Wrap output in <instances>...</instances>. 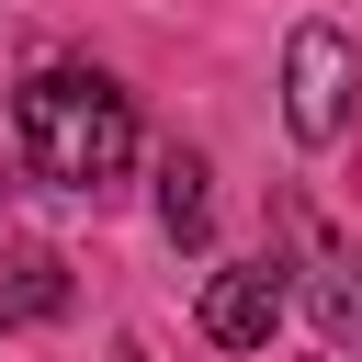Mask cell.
<instances>
[{
  "label": "cell",
  "mask_w": 362,
  "mask_h": 362,
  "mask_svg": "<svg viewBox=\"0 0 362 362\" xmlns=\"http://www.w3.org/2000/svg\"><path fill=\"white\" fill-rule=\"evenodd\" d=\"M11 136H23L34 181L102 192V181H124V158H136V102H124L102 68H34V79L11 90Z\"/></svg>",
  "instance_id": "6da1fadb"
},
{
  "label": "cell",
  "mask_w": 362,
  "mask_h": 362,
  "mask_svg": "<svg viewBox=\"0 0 362 362\" xmlns=\"http://www.w3.org/2000/svg\"><path fill=\"white\" fill-rule=\"evenodd\" d=\"M351 34L339 23H294V45H283V124L305 136V147H328L339 124H351Z\"/></svg>",
  "instance_id": "7a4b0ae2"
},
{
  "label": "cell",
  "mask_w": 362,
  "mask_h": 362,
  "mask_svg": "<svg viewBox=\"0 0 362 362\" xmlns=\"http://www.w3.org/2000/svg\"><path fill=\"white\" fill-rule=\"evenodd\" d=\"M283 260H226L215 283H204V339L215 351H272V328H283Z\"/></svg>",
  "instance_id": "3957f363"
},
{
  "label": "cell",
  "mask_w": 362,
  "mask_h": 362,
  "mask_svg": "<svg viewBox=\"0 0 362 362\" xmlns=\"http://www.w3.org/2000/svg\"><path fill=\"white\" fill-rule=\"evenodd\" d=\"M158 226H170L181 249H204V226H215V204H204V158H192V147H158Z\"/></svg>",
  "instance_id": "277c9868"
},
{
  "label": "cell",
  "mask_w": 362,
  "mask_h": 362,
  "mask_svg": "<svg viewBox=\"0 0 362 362\" xmlns=\"http://www.w3.org/2000/svg\"><path fill=\"white\" fill-rule=\"evenodd\" d=\"M57 305H68V272H57V260H23V272L0 283V328H23V317H57Z\"/></svg>",
  "instance_id": "5b68a950"
},
{
  "label": "cell",
  "mask_w": 362,
  "mask_h": 362,
  "mask_svg": "<svg viewBox=\"0 0 362 362\" xmlns=\"http://www.w3.org/2000/svg\"><path fill=\"white\" fill-rule=\"evenodd\" d=\"M317 317H328V339H339V351H351V339H362V249H351V260H328V272H317Z\"/></svg>",
  "instance_id": "8992f818"
},
{
  "label": "cell",
  "mask_w": 362,
  "mask_h": 362,
  "mask_svg": "<svg viewBox=\"0 0 362 362\" xmlns=\"http://www.w3.org/2000/svg\"><path fill=\"white\" fill-rule=\"evenodd\" d=\"M317 362H339V351H317Z\"/></svg>",
  "instance_id": "52a82bcc"
}]
</instances>
